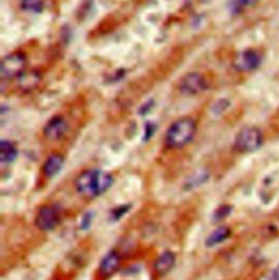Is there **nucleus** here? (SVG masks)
Returning a JSON list of instances; mask_svg holds the SVG:
<instances>
[{
  "label": "nucleus",
  "mask_w": 279,
  "mask_h": 280,
  "mask_svg": "<svg viewBox=\"0 0 279 280\" xmlns=\"http://www.w3.org/2000/svg\"><path fill=\"white\" fill-rule=\"evenodd\" d=\"M113 182L110 173L100 169H91L82 172L75 180V189L82 196L96 197L108 190Z\"/></svg>",
  "instance_id": "1"
},
{
  "label": "nucleus",
  "mask_w": 279,
  "mask_h": 280,
  "mask_svg": "<svg viewBox=\"0 0 279 280\" xmlns=\"http://www.w3.org/2000/svg\"><path fill=\"white\" fill-rule=\"evenodd\" d=\"M201 2H207V0H201Z\"/></svg>",
  "instance_id": "18"
},
{
  "label": "nucleus",
  "mask_w": 279,
  "mask_h": 280,
  "mask_svg": "<svg viewBox=\"0 0 279 280\" xmlns=\"http://www.w3.org/2000/svg\"><path fill=\"white\" fill-rule=\"evenodd\" d=\"M60 222V213L55 206H44L36 215V227L43 231L54 230Z\"/></svg>",
  "instance_id": "6"
},
{
  "label": "nucleus",
  "mask_w": 279,
  "mask_h": 280,
  "mask_svg": "<svg viewBox=\"0 0 279 280\" xmlns=\"http://www.w3.org/2000/svg\"><path fill=\"white\" fill-rule=\"evenodd\" d=\"M21 7L25 11L39 14L43 10V2L42 0H22Z\"/></svg>",
  "instance_id": "15"
},
{
  "label": "nucleus",
  "mask_w": 279,
  "mask_h": 280,
  "mask_svg": "<svg viewBox=\"0 0 279 280\" xmlns=\"http://www.w3.org/2000/svg\"><path fill=\"white\" fill-rule=\"evenodd\" d=\"M175 264H176V255L170 251L164 252L163 254L160 255V257L156 259V262L154 264L155 272L158 273L160 276L167 275V273L174 268Z\"/></svg>",
  "instance_id": "10"
},
{
  "label": "nucleus",
  "mask_w": 279,
  "mask_h": 280,
  "mask_svg": "<svg viewBox=\"0 0 279 280\" xmlns=\"http://www.w3.org/2000/svg\"><path fill=\"white\" fill-rule=\"evenodd\" d=\"M230 233H231V231L228 227H225V226L219 227L208 236L206 240V245L207 246L217 245V244L221 243V242H224L226 239L229 238Z\"/></svg>",
  "instance_id": "14"
},
{
  "label": "nucleus",
  "mask_w": 279,
  "mask_h": 280,
  "mask_svg": "<svg viewBox=\"0 0 279 280\" xmlns=\"http://www.w3.org/2000/svg\"><path fill=\"white\" fill-rule=\"evenodd\" d=\"M196 132V124L190 118H182L169 127L165 143L169 148H181L192 141Z\"/></svg>",
  "instance_id": "2"
},
{
  "label": "nucleus",
  "mask_w": 279,
  "mask_h": 280,
  "mask_svg": "<svg viewBox=\"0 0 279 280\" xmlns=\"http://www.w3.org/2000/svg\"><path fill=\"white\" fill-rule=\"evenodd\" d=\"M63 166V157L59 154H53L46 159L43 167L44 175L47 178L55 177L58 173Z\"/></svg>",
  "instance_id": "12"
},
{
  "label": "nucleus",
  "mask_w": 279,
  "mask_h": 280,
  "mask_svg": "<svg viewBox=\"0 0 279 280\" xmlns=\"http://www.w3.org/2000/svg\"><path fill=\"white\" fill-rule=\"evenodd\" d=\"M120 266V257L116 252L106 254L99 264V272L103 276H110L116 272Z\"/></svg>",
  "instance_id": "11"
},
{
  "label": "nucleus",
  "mask_w": 279,
  "mask_h": 280,
  "mask_svg": "<svg viewBox=\"0 0 279 280\" xmlns=\"http://www.w3.org/2000/svg\"><path fill=\"white\" fill-rule=\"evenodd\" d=\"M259 0H233L231 5V10L233 14H239L243 9L252 7V6L256 5Z\"/></svg>",
  "instance_id": "16"
},
{
  "label": "nucleus",
  "mask_w": 279,
  "mask_h": 280,
  "mask_svg": "<svg viewBox=\"0 0 279 280\" xmlns=\"http://www.w3.org/2000/svg\"><path fill=\"white\" fill-rule=\"evenodd\" d=\"M268 280H279V265L270 271Z\"/></svg>",
  "instance_id": "17"
},
{
  "label": "nucleus",
  "mask_w": 279,
  "mask_h": 280,
  "mask_svg": "<svg viewBox=\"0 0 279 280\" xmlns=\"http://www.w3.org/2000/svg\"><path fill=\"white\" fill-rule=\"evenodd\" d=\"M263 133L256 127H244L234 139V148L239 153H253L263 144Z\"/></svg>",
  "instance_id": "3"
},
{
  "label": "nucleus",
  "mask_w": 279,
  "mask_h": 280,
  "mask_svg": "<svg viewBox=\"0 0 279 280\" xmlns=\"http://www.w3.org/2000/svg\"><path fill=\"white\" fill-rule=\"evenodd\" d=\"M262 64V55L256 49H245L233 59L234 69L239 72H252Z\"/></svg>",
  "instance_id": "4"
},
{
  "label": "nucleus",
  "mask_w": 279,
  "mask_h": 280,
  "mask_svg": "<svg viewBox=\"0 0 279 280\" xmlns=\"http://www.w3.org/2000/svg\"><path fill=\"white\" fill-rule=\"evenodd\" d=\"M18 156V148L10 141H2L0 143V161L3 164H10Z\"/></svg>",
  "instance_id": "13"
},
{
  "label": "nucleus",
  "mask_w": 279,
  "mask_h": 280,
  "mask_svg": "<svg viewBox=\"0 0 279 280\" xmlns=\"http://www.w3.org/2000/svg\"><path fill=\"white\" fill-rule=\"evenodd\" d=\"M68 124L61 117H55L44 128V134L48 140H58L66 133Z\"/></svg>",
  "instance_id": "8"
},
{
  "label": "nucleus",
  "mask_w": 279,
  "mask_h": 280,
  "mask_svg": "<svg viewBox=\"0 0 279 280\" xmlns=\"http://www.w3.org/2000/svg\"><path fill=\"white\" fill-rule=\"evenodd\" d=\"M40 82L41 74L34 70L24 71L18 77V86L23 92H30L34 90Z\"/></svg>",
  "instance_id": "9"
},
{
  "label": "nucleus",
  "mask_w": 279,
  "mask_h": 280,
  "mask_svg": "<svg viewBox=\"0 0 279 280\" xmlns=\"http://www.w3.org/2000/svg\"><path fill=\"white\" fill-rule=\"evenodd\" d=\"M207 83L205 78L198 72H191L186 74L179 83L180 91L186 95L200 94L206 89Z\"/></svg>",
  "instance_id": "7"
},
{
  "label": "nucleus",
  "mask_w": 279,
  "mask_h": 280,
  "mask_svg": "<svg viewBox=\"0 0 279 280\" xmlns=\"http://www.w3.org/2000/svg\"><path fill=\"white\" fill-rule=\"evenodd\" d=\"M27 60L21 53L10 54L2 61V78L9 80L18 78L24 72Z\"/></svg>",
  "instance_id": "5"
}]
</instances>
